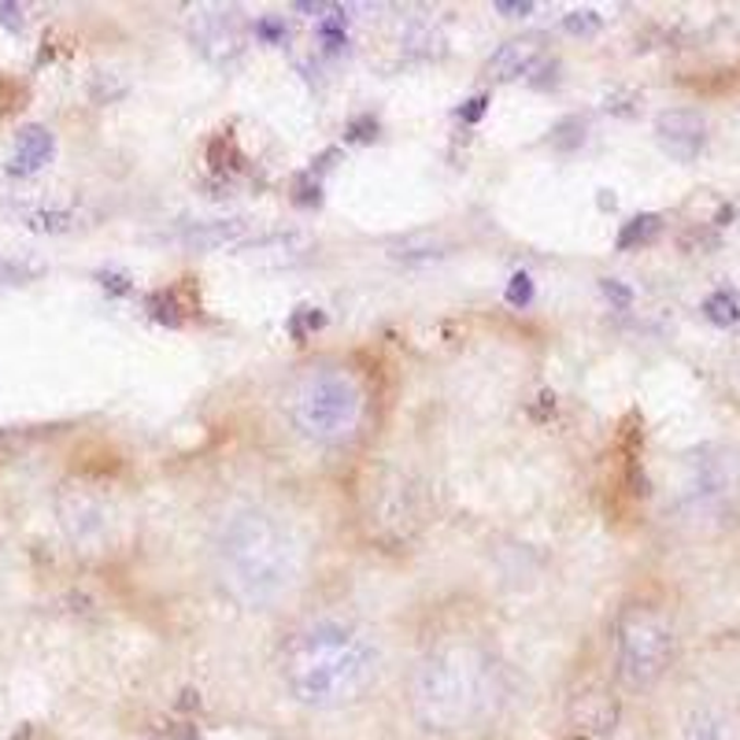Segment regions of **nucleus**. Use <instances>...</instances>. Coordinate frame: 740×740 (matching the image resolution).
I'll return each mask as SVG.
<instances>
[{"label":"nucleus","mask_w":740,"mask_h":740,"mask_svg":"<svg viewBox=\"0 0 740 740\" xmlns=\"http://www.w3.org/2000/svg\"><path fill=\"white\" fill-rule=\"evenodd\" d=\"M216 570L222 589L241 608L267 611L297 589L304 574V548L278 514L233 508L216 530Z\"/></svg>","instance_id":"f257e3e1"},{"label":"nucleus","mask_w":740,"mask_h":740,"mask_svg":"<svg viewBox=\"0 0 740 740\" xmlns=\"http://www.w3.org/2000/svg\"><path fill=\"white\" fill-rule=\"evenodd\" d=\"M382 670L378 640L345 618H319L289 640L281 678L304 707H345L374 685Z\"/></svg>","instance_id":"f03ea898"},{"label":"nucleus","mask_w":740,"mask_h":740,"mask_svg":"<svg viewBox=\"0 0 740 740\" xmlns=\"http://www.w3.org/2000/svg\"><path fill=\"white\" fill-rule=\"evenodd\" d=\"M504 681L482 648L448 645L415 670L412 704L418 722L437 733H471L500 710Z\"/></svg>","instance_id":"7ed1b4c3"},{"label":"nucleus","mask_w":740,"mask_h":740,"mask_svg":"<svg viewBox=\"0 0 740 740\" xmlns=\"http://www.w3.org/2000/svg\"><path fill=\"white\" fill-rule=\"evenodd\" d=\"M281 407L300 437L315 444H340L356 437L363 423V389L345 370L315 367L286 389Z\"/></svg>","instance_id":"20e7f679"},{"label":"nucleus","mask_w":740,"mask_h":740,"mask_svg":"<svg viewBox=\"0 0 740 740\" xmlns=\"http://www.w3.org/2000/svg\"><path fill=\"white\" fill-rule=\"evenodd\" d=\"M678 504L693 522L715 525L740 508V455L726 444H699L685 455Z\"/></svg>","instance_id":"39448f33"},{"label":"nucleus","mask_w":740,"mask_h":740,"mask_svg":"<svg viewBox=\"0 0 740 740\" xmlns=\"http://www.w3.org/2000/svg\"><path fill=\"white\" fill-rule=\"evenodd\" d=\"M674 659V626L659 608H626L618 618V678L648 689Z\"/></svg>","instance_id":"423d86ee"},{"label":"nucleus","mask_w":740,"mask_h":740,"mask_svg":"<svg viewBox=\"0 0 740 740\" xmlns=\"http://www.w3.org/2000/svg\"><path fill=\"white\" fill-rule=\"evenodd\" d=\"M656 141L670 160L693 163L707 149V119L693 108H670L656 119Z\"/></svg>","instance_id":"0eeeda50"},{"label":"nucleus","mask_w":740,"mask_h":740,"mask_svg":"<svg viewBox=\"0 0 740 740\" xmlns=\"http://www.w3.org/2000/svg\"><path fill=\"white\" fill-rule=\"evenodd\" d=\"M193 37H197L200 53H208L211 60H233L245 48V37L238 31V19L227 12H204L193 23Z\"/></svg>","instance_id":"6e6552de"},{"label":"nucleus","mask_w":740,"mask_h":740,"mask_svg":"<svg viewBox=\"0 0 740 740\" xmlns=\"http://www.w3.org/2000/svg\"><path fill=\"white\" fill-rule=\"evenodd\" d=\"M53 152H56V141L45 126H23L12 144V155H8V171L23 174V178L26 174H37L53 160Z\"/></svg>","instance_id":"1a4fd4ad"},{"label":"nucleus","mask_w":740,"mask_h":740,"mask_svg":"<svg viewBox=\"0 0 740 740\" xmlns=\"http://www.w3.org/2000/svg\"><path fill=\"white\" fill-rule=\"evenodd\" d=\"M685 740H740V718L722 707H696L685 718Z\"/></svg>","instance_id":"9d476101"},{"label":"nucleus","mask_w":740,"mask_h":740,"mask_svg":"<svg viewBox=\"0 0 740 740\" xmlns=\"http://www.w3.org/2000/svg\"><path fill=\"white\" fill-rule=\"evenodd\" d=\"M533 60H537V42H508L489 56L485 71H489V78H496V82H511V78L530 71Z\"/></svg>","instance_id":"9b49d317"},{"label":"nucleus","mask_w":740,"mask_h":740,"mask_svg":"<svg viewBox=\"0 0 740 740\" xmlns=\"http://www.w3.org/2000/svg\"><path fill=\"white\" fill-rule=\"evenodd\" d=\"M704 319L715 326H737L740 323V293L737 289H715L707 300H704Z\"/></svg>","instance_id":"f8f14e48"},{"label":"nucleus","mask_w":740,"mask_h":740,"mask_svg":"<svg viewBox=\"0 0 740 740\" xmlns=\"http://www.w3.org/2000/svg\"><path fill=\"white\" fill-rule=\"evenodd\" d=\"M663 230V219L659 216H637V219H629L626 227H622V233H618V248H637V245H648L656 233Z\"/></svg>","instance_id":"ddd939ff"},{"label":"nucleus","mask_w":740,"mask_h":740,"mask_svg":"<svg viewBox=\"0 0 740 740\" xmlns=\"http://www.w3.org/2000/svg\"><path fill=\"white\" fill-rule=\"evenodd\" d=\"M563 26H567L570 34H597L600 15L597 12H570L567 19H563Z\"/></svg>","instance_id":"4468645a"},{"label":"nucleus","mask_w":740,"mask_h":740,"mask_svg":"<svg viewBox=\"0 0 740 740\" xmlns=\"http://www.w3.org/2000/svg\"><path fill=\"white\" fill-rule=\"evenodd\" d=\"M508 300L514 308H525L533 300V281H530V275H514L511 278V286H508Z\"/></svg>","instance_id":"2eb2a0df"},{"label":"nucleus","mask_w":740,"mask_h":740,"mask_svg":"<svg viewBox=\"0 0 740 740\" xmlns=\"http://www.w3.org/2000/svg\"><path fill=\"white\" fill-rule=\"evenodd\" d=\"M603 293H608L611 300H615L618 308H626L629 300H633V293H629V289H626V286H618L615 278H603Z\"/></svg>","instance_id":"dca6fc26"},{"label":"nucleus","mask_w":740,"mask_h":740,"mask_svg":"<svg viewBox=\"0 0 740 740\" xmlns=\"http://www.w3.org/2000/svg\"><path fill=\"white\" fill-rule=\"evenodd\" d=\"M256 34H263L267 42H278V37H286V26L270 23V19H263V23H256Z\"/></svg>","instance_id":"f3484780"},{"label":"nucleus","mask_w":740,"mask_h":740,"mask_svg":"<svg viewBox=\"0 0 740 740\" xmlns=\"http://www.w3.org/2000/svg\"><path fill=\"white\" fill-rule=\"evenodd\" d=\"M485 104H489V96H474V101H471V108L460 112V115H463L466 123H478V119H482V112H485Z\"/></svg>","instance_id":"a211bd4d"},{"label":"nucleus","mask_w":740,"mask_h":740,"mask_svg":"<svg viewBox=\"0 0 740 740\" xmlns=\"http://www.w3.org/2000/svg\"><path fill=\"white\" fill-rule=\"evenodd\" d=\"M0 23H4V26L23 23V19H19V4H0Z\"/></svg>","instance_id":"6ab92c4d"},{"label":"nucleus","mask_w":740,"mask_h":740,"mask_svg":"<svg viewBox=\"0 0 740 740\" xmlns=\"http://www.w3.org/2000/svg\"><path fill=\"white\" fill-rule=\"evenodd\" d=\"M496 12H508V15H530V12H533V4H508V0H500V4H496Z\"/></svg>","instance_id":"aec40b11"}]
</instances>
